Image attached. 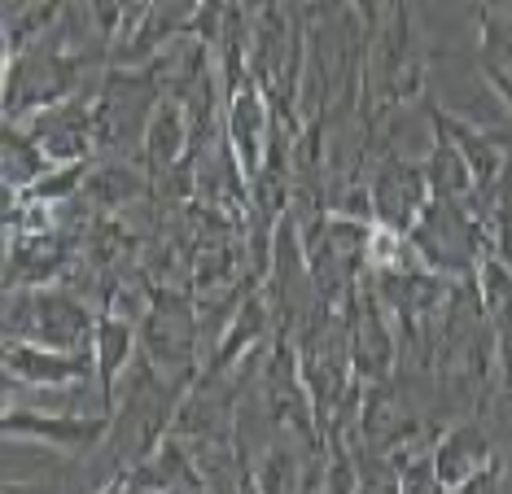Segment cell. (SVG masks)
I'll return each mask as SVG.
<instances>
[{
  "instance_id": "cell-1",
  "label": "cell",
  "mask_w": 512,
  "mask_h": 494,
  "mask_svg": "<svg viewBox=\"0 0 512 494\" xmlns=\"http://www.w3.org/2000/svg\"><path fill=\"white\" fill-rule=\"evenodd\" d=\"M5 368L9 376H18L27 385H66L75 376H84V363L66 359L62 350H40V346H9Z\"/></svg>"
},
{
  "instance_id": "cell-2",
  "label": "cell",
  "mask_w": 512,
  "mask_h": 494,
  "mask_svg": "<svg viewBox=\"0 0 512 494\" xmlns=\"http://www.w3.org/2000/svg\"><path fill=\"white\" fill-rule=\"evenodd\" d=\"M0 433H27V438H44L57 446H88L97 442L106 425L101 420H71V416H5L0 420Z\"/></svg>"
},
{
  "instance_id": "cell-3",
  "label": "cell",
  "mask_w": 512,
  "mask_h": 494,
  "mask_svg": "<svg viewBox=\"0 0 512 494\" xmlns=\"http://www.w3.org/2000/svg\"><path fill=\"white\" fill-rule=\"evenodd\" d=\"M482 302L495 320V341H499V359L508 368V381H512V272L504 263H486L482 267Z\"/></svg>"
},
{
  "instance_id": "cell-4",
  "label": "cell",
  "mask_w": 512,
  "mask_h": 494,
  "mask_svg": "<svg viewBox=\"0 0 512 494\" xmlns=\"http://www.w3.org/2000/svg\"><path fill=\"white\" fill-rule=\"evenodd\" d=\"M127 346H132V328H127L123 320H106L101 324V385H106V398H110V381H114V372L123 368V359H127Z\"/></svg>"
}]
</instances>
